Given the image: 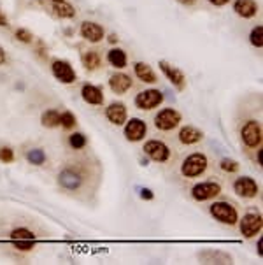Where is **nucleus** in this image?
Wrapping results in <instances>:
<instances>
[{
  "label": "nucleus",
  "instance_id": "1",
  "mask_svg": "<svg viewBox=\"0 0 263 265\" xmlns=\"http://www.w3.org/2000/svg\"><path fill=\"white\" fill-rule=\"evenodd\" d=\"M207 169V158L202 153H193L182 162L181 172L186 177H197Z\"/></svg>",
  "mask_w": 263,
  "mask_h": 265
},
{
  "label": "nucleus",
  "instance_id": "2",
  "mask_svg": "<svg viewBox=\"0 0 263 265\" xmlns=\"http://www.w3.org/2000/svg\"><path fill=\"white\" fill-rule=\"evenodd\" d=\"M211 215L225 225H235L239 220V215L237 211H235V207L228 202H214L211 205Z\"/></svg>",
  "mask_w": 263,
  "mask_h": 265
},
{
  "label": "nucleus",
  "instance_id": "3",
  "mask_svg": "<svg viewBox=\"0 0 263 265\" xmlns=\"http://www.w3.org/2000/svg\"><path fill=\"white\" fill-rule=\"evenodd\" d=\"M242 141L248 148H258L261 144V126L258 121H248L244 126H242Z\"/></svg>",
  "mask_w": 263,
  "mask_h": 265
},
{
  "label": "nucleus",
  "instance_id": "4",
  "mask_svg": "<svg viewBox=\"0 0 263 265\" xmlns=\"http://www.w3.org/2000/svg\"><path fill=\"white\" fill-rule=\"evenodd\" d=\"M162 102H163V95L162 92H158V90H146V92H141L135 97V105L142 111L158 108Z\"/></svg>",
  "mask_w": 263,
  "mask_h": 265
},
{
  "label": "nucleus",
  "instance_id": "5",
  "mask_svg": "<svg viewBox=\"0 0 263 265\" xmlns=\"http://www.w3.org/2000/svg\"><path fill=\"white\" fill-rule=\"evenodd\" d=\"M179 121H181V114L175 109H163L154 118V125L160 130H172L179 125Z\"/></svg>",
  "mask_w": 263,
  "mask_h": 265
},
{
  "label": "nucleus",
  "instance_id": "6",
  "mask_svg": "<svg viewBox=\"0 0 263 265\" xmlns=\"http://www.w3.org/2000/svg\"><path fill=\"white\" fill-rule=\"evenodd\" d=\"M144 153L154 162H167L170 156V149L162 141H147L144 144Z\"/></svg>",
  "mask_w": 263,
  "mask_h": 265
},
{
  "label": "nucleus",
  "instance_id": "7",
  "mask_svg": "<svg viewBox=\"0 0 263 265\" xmlns=\"http://www.w3.org/2000/svg\"><path fill=\"white\" fill-rule=\"evenodd\" d=\"M11 241L18 250L21 251H29L34 248V241H35V234L27 228H16L11 234Z\"/></svg>",
  "mask_w": 263,
  "mask_h": 265
},
{
  "label": "nucleus",
  "instance_id": "8",
  "mask_svg": "<svg viewBox=\"0 0 263 265\" xmlns=\"http://www.w3.org/2000/svg\"><path fill=\"white\" fill-rule=\"evenodd\" d=\"M219 192H221V187L218 183H200L197 187H193L191 195L198 202H204V200L214 199L216 195H219Z\"/></svg>",
  "mask_w": 263,
  "mask_h": 265
},
{
  "label": "nucleus",
  "instance_id": "9",
  "mask_svg": "<svg viewBox=\"0 0 263 265\" xmlns=\"http://www.w3.org/2000/svg\"><path fill=\"white\" fill-rule=\"evenodd\" d=\"M233 190L242 199H253V197L258 195V184L251 177H239L233 183Z\"/></svg>",
  "mask_w": 263,
  "mask_h": 265
},
{
  "label": "nucleus",
  "instance_id": "10",
  "mask_svg": "<svg viewBox=\"0 0 263 265\" xmlns=\"http://www.w3.org/2000/svg\"><path fill=\"white\" fill-rule=\"evenodd\" d=\"M263 221L260 215H254V213H249L246 215L241 221V232L244 237H254L258 232L261 230Z\"/></svg>",
  "mask_w": 263,
  "mask_h": 265
},
{
  "label": "nucleus",
  "instance_id": "11",
  "mask_svg": "<svg viewBox=\"0 0 263 265\" xmlns=\"http://www.w3.org/2000/svg\"><path fill=\"white\" fill-rule=\"evenodd\" d=\"M146 132H147V126H146L144 121L139 120V118L130 120L125 126V136H126V139L132 141V142H137V141L144 139Z\"/></svg>",
  "mask_w": 263,
  "mask_h": 265
},
{
  "label": "nucleus",
  "instance_id": "12",
  "mask_svg": "<svg viewBox=\"0 0 263 265\" xmlns=\"http://www.w3.org/2000/svg\"><path fill=\"white\" fill-rule=\"evenodd\" d=\"M53 74L55 77L60 79L62 83H65V85H70V83L75 81L74 69L70 67V63L65 60H57L53 63Z\"/></svg>",
  "mask_w": 263,
  "mask_h": 265
},
{
  "label": "nucleus",
  "instance_id": "13",
  "mask_svg": "<svg viewBox=\"0 0 263 265\" xmlns=\"http://www.w3.org/2000/svg\"><path fill=\"white\" fill-rule=\"evenodd\" d=\"M160 69H162V72L167 76V79H169V81L175 86V88L185 90L186 77H185V74H182L181 70L175 69V67H172L170 63H167V62H160Z\"/></svg>",
  "mask_w": 263,
  "mask_h": 265
},
{
  "label": "nucleus",
  "instance_id": "14",
  "mask_svg": "<svg viewBox=\"0 0 263 265\" xmlns=\"http://www.w3.org/2000/svg\"><path fill=\"white\" fill-rule=\"evenodd\" d=\"M106 116H107V120H109L111 123L123 125L126 121V108H125V104H121V102H114V104H111L109 108H107V111H106Z\"/></svg>",
  "mask_w": 263,
  "mask_h": 265
},
{
  "label": "nucleus",
  "instance_id": "15",
  "mask_svg": "<svg viewBox=\"0 0 263 265\" xmlns=\"http://www.w3.org/2000/svg\"><path fill=\"white\" fill-rule=\"evenodd\" d=\"M81 35L90 42H100L103 39V29L97 23L86 21L81 25Z\"/></svg>",
  "mask_w": 263,
  "mask_h": 265
},
{
  "label": "nucleus",
  "instance_id": "16",
  "mask_svg": "<svg viewBox=\"0 0 263 265\" xmlns=\"http://www.w3.org/2000/svg\"><path fill=\"white\" fill-rule=\"evenodd\" d=\"M109 86H111V90H113L114 93L123 95L132 88V79L126 76V74H116V76L111 77Z\"/></svg>",
  "mask_w": 263,
  "mask_h": 265
},
{
  "label": "nucleus",
  "instance_id": "17",
  "mask_svg": "<svg viewBox=\"0 0 263 265\" xmlns=\"http://www.w3.org/2000/svg\"><path fill=\"white\" fill-rule=\"evenodd\" d=\"M83 93V98L88 102V104H93V105H100L103 102V95H102V90L97 88L93 85H85L81 90Z\"/></svg>",
  "mask_w": 263,
  "mask_h": 265
},
{
  "label": "nucleus",
  "instance_id": "18",
  "mask_svg": "<svg viewBox=\"0 0 263 265\" xmlns=\"http://www.w3.org/2000/svg\"><path fill=\"white\" fill-rule=\"evenodd\" d=\"M233 9H235V13L239 16H242V18H253L258 11V6L254 0H237Z\"/></svg>",
  "mask_w": 263,
  "mask_h": 265
},
{
  "label": "nucleus",
  "instance_id": "19",
  "mask_svg": "<svg viewBox=\"0 0 263 265\" xmlns=\"http://www.w3.org/2000/svg\"><path fill=\"white\" fill-rule=\"evenodd\" d=\"M202 136L204 134L200 132V130L193 128V126H185V128L179 132V141L182 142V144H195V142H198L202 139Z\"/></svg>",
  "mask_w": 263,
  "mask_h": 265
},
{
  "label": "nucleus",
  "instance_id": "20",
  "mask_svg": "<svg viewBox=\"0 0 263 265\" xmlns=\"http://www.w3.org/2000/svg\"><path fill=\"white\" fill-rule=\"evenodd\" d=\"M60 184L67 190H75L81 184V177L77 176L74 171H63L60 174Z\"/></svg>",
  "mask_w": 263,
  "mask_h": 265
},
{
  "label": "nucleus",
  "instance_id": "21",
  "mask_svg": "<svg viewBox=\"0 0 263 265\" xmlns=\"http://www.w3.org/2000/svg\"><path fill=\"white\" fill-rule=\"evenodd\" d=\"M135 76L139 79H142L144 83H154L156 81V76H154V72L151 70V67L147 65V63H135Z\"/></svg>",
  "mask_w": 263,
  "mask_h": 265
},
{
  "label": "nucleus",
  "instance_id": "22",
  "mask_svg": "<svg viewBox=\"0 0 263 265\" xmlns=\"http://www.w3.org/2000/svg\"><path fill=\"white\" fill-rule=\"evenodd\" d=\"M107 60H109L111 65L118 67V69L126 67V55L123 49H111L109 55H107Z\"/></svg>",
  "mask_w": 263,
  "mask_h": 265
},
{
  "label": "nucleus",
  "instance_id": "23",
  "mask_svg": "<svg viewBox=\"0 0 263 265\" xmlns=\"http://www.w3.org/2000/svg\"><path fill=\"white\" fill-rule=\"evenodd\" d=\"M42 125L47 126V128H55V126L60 125V114L58 111L55 109H47L46 113H42Z\"/></svg>",
  "mask_w": 263,
  "mask_h": 265
},
{
  "label": "nucleus",
  "instance_id": "24",
  "mask_svg": "<svg viewBox=\"0 0 263 265\" xmlns=\"http://www.w3.org/2000/svg\"><path fill=\"white\" fill-rule=\"evenodd\" d=\"M53 9H55V14L60 16V18H72V16L75 14L74 7L70 6V4L63 2V0L62 2H55Z\"/></svg>",
  "mask_w": 263,
  "mask_h": 265
},
{
  "label": "nucleus",
  "instance_id": "25",
  "mask_svg": "<svg viewBox=\"0 0 263 265\" xmlns=\"http://www.w3.org/2000/svg\"><path fill=\"white\" fill-rule=\"evenodd\" d=\"M83 63H85L86 69L95 70L100 65V55H98L97 51H88L85 57H83Z\"/></svg>",
  "mask_w": 263,
  "mask_h": 265
},
{
  "label": "nucleus",
  "instance_id": "26",
  "mask_svg": "<svg viewBox=\"0 0 263 265\" xmlns=\"http://www.w3.org/2000/svg\"><path fill=\"white\" fill-rule=\"evenodd\" d=\"M27 158H29L30 164H34V165H42L44 160H46V155H44L42 149H32V151L27 153Z\"/></svg>",
  "mask_w": 263,
  "mask_h": 265
},
{
  "label": "nucleus",
  "instance_id": "27",
  "mask_svg": "<svg viewBox=\"0 0 263 265\" xmlns=\"http://www.w3.org/2000/svg\"><path fill=\"white\" fill-rule=\"evenodd\" d=\"M251 44L256 46V47L263 46V26L261 25L254 26L253 32H251Z\"/></svg>",
  "mask_w": 263,
  "mask_h": 265
},
{
  "label": "nucleus",
  "instance_id": "28",
  "mask_svg": "<svg viewBox=\"0 0 263 265\" xmlns=\"http://www.w3.org/2000/svg\"><path fill=\"white\" fill-rule=\"evenodd\" d=\"M69 144L72 146L74 149H81V148H85L86 146V137L83 136V134L75 132L69 137Z\"/></svg>",
  "mask_w": 263,
  "mask_h": 265
},
{
  "label": "nucleus",
  "instance_id": "29",
  "mask_svg": "<svg viewBox=\"0 0 263 265\" xmlns=\"http://www.w3.org/2000/svg\"><path fill=\"white\" fill-rule=\"evenodd\" d=\"M60 125L63 126V128H72V126L75 125V116L72 113H63L60 114Z\"/></svg>",
  "mask_w": 263,
  "mask_h": 265
},
{
  "label": "nucleus",
  "instance_id": "30",
  "mask_svg": "<svg viewBox=\"0 0 263 265\" xmlns=\"http://www.w3.org/2000/svg\"><path fill=\"white\" fill-rule=\"evenodd\" d=\"M221 169L225 172H237L239 171V164L235 160H228V158H225V160H221Z\"/></svg>",
  "mask_w": 263,
  "mask_h": 265
},
{
  "label": "nucleus",
  "instance_id": "31",
  "mask_svg": "<svg viewBox=\"0 0 263 265\" xmlns=\"http://www.w3.org/2000/svg\"><path fill=\"white\" fill-rule=\"evenodd\" d=\"M14 160V153L11 148H0V162L4 164H11Z\"/></svg>",
  "mask_w": 263,
  "mask_h": 265
},
{
  "label": "nucleus",
  "instance_id": "32",
  "mask_svg": "<svg viewBox=\"0 0 263 265\" xmlns=\"http://www.w3.org/2000/svg\"><path fill=\"white\" fill-rule=\"evenodd\" d=\"M16 37H18L21 42H32V34L29 30H25V29L16 30Z\"/></svg>",
  "mask_w": 263,
  "mask_h": 265
},
{
  "label": "nucleus",
  "instance_id": "33",
  "mask_svg": "<svg viewBox=\"0 0 263 265\" xmlns=\"http://www.w3.org/2000/svg\"><path fill=\"white\" fill-rule=\"evenodd\" d=\"M141 197H142V199H146V200H151V199H153V192L144 188V190H141Z\"/></svg>",
  "mask_w": 263,
  "mask_h": 265
},
{
  "label": "nucleus",
  "instance_id": "34",
  "mask_svg": "<svg viewBox=\"0 0 263 265\" xmlns=\"http://www.w3.org/2000/svg\"><path fill=\"white\" fill-rule=\"evenodd\" d=\"M211 4H214V6H225V4H228L230 0H209Z\"/></svg>",
  "mask_w": 263,
  "mask_h": 265
},
{
  "label": "nucleus",
  "instance_id": "35",
  "mask_svg": "<svg viewBox=\"0 0 263 265\" xmlns=\"http://www.w3.org/2000/svg\"><path fill=\"white\" fill-rule=\"evenodd\" d=\"M0 26H7V18L2 13H0Z\"/></svg>",
  "mask_w": 263,
  "mask_h": 265
},
{
  "label": "nucleus",
  "instance_id": "36",
  "mask_svg": "<svg viewBox=\"0 0 263 265\" xmlns=\"http://www.w3.org/2000/svg\"><path fill=\"white\" fill-rule=\"evenodd\" d=\"M6 63V53H4V49L0 47V65H4Z\"/></svg>",
  "mask_w": 263,
  "mask_h": 265
},
{
  "label": "nucleus",
  "instance_id": "37",
  "mask_svg": "<svg viewBox=\"0 0 263 265\" xmlns=\"http://www.w3.org/2000/svg\"><path fill=\"white\" fill-rule=\"evenodd\" d=\"M177 2L185 4V6H190V4H193V2H195V0H177Z\"/></svg>",
  "mask_w": 263,
  "mask_h": 265
},
{
  "label": "nucleus",
  "instance_id": "38",
  "mask_svg": "<svg viewBox=\"0 0 263 265\" xmlns=\"http://www.w3.org/2000/svg\"><path fill=\"white\" fill-rule=\"evenodd\" d=\"M53 2H62V0H53Z\"/></svg>",
  "mask_w": 263,
  "mask_h": 265
}]
</instances>
